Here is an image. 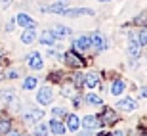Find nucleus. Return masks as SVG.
Returning a JSON list of instances; mask_svg holds the SVG:
<instances>
[{
  "instance_id": "1",
  "label": "nucleus",
  "mask_w": 147,
  "mask_h": 136,
  "mask_svg": "<svg viewBox=\"0 0 147 136\" xmlns=\"http://www.w3.org/2000/svg\"><path fill=\"white\" fill-rule=\"evenodd\" d=\"M63 60H65V63H67L69 67H82V65H84V60H82L80 56H78V52H75V50H69V52H65Z\"/></svg>"
},
{
  "instance_id": "2",
  "label": "nucleus",
  "mask_w": 147,
  "mask_h": 136,
  "mask_svg": "<svg viewBox=\"0 0 147 136\" xmlns=\"http://www.w3.org/2000/svg\"><path fill=\"white\" fill-rule=\"evenodd\" d=\"M52 100H54V92H52V88H50V86H42L36 92V102L42 103V105L52 103Z\"/></svg>"
},
{
  "instance_id": "3",
  "label": "nucleus",
  "mask_w": 147,
  "mask_h": 136,
  "mask_svg": "<svg viewBox=\"0 0 147 136\" xmlns=\"http://www.w3.org/2000/svg\"><path fill=\"white\" fill-rule=\"evenodd\" d=\"M27 65L31 67L33 71H40L44 67V61H42V56L38 54V52H31L27 56Z\"/></svg>"
},
{
  "instance_id": "4",
  "label": "nucleus",
  "mask_w": 147,
  "mask_h": 136,
  "mask_svg": "<svg viewBox=\"0 0 147 136\" xmlns=\"http://www.w3.org/2000/svg\"><path fill=\"white\" fill-rule=\"evenodd\" d=\"M88 48H92V40H90V37H86V35H84V37H78L75 42H73V50H75V52H86Z\"/></svg>"
},
{
  "instance_id": "5",
  "label": "nucleus",
  "mask_w": 147,
  "mask_h": 136,
  "mask_svg": "<svg viewBox=\"0 0 147 136\" xmlns=\"http://www.w3.org/2000/svg\"><path fill=\"white\" fill-rule=\"evenodd\" d=\"M16 23L17 25H21L23 29H36V23L33 21V17L29 16V14H17V17H16Z\"/></svg>"
},
{
  "instance_id": "6",
  "label": "nucleus",
  "mask_w": 147,
  "mask_h": 136,
  "mask_svg": "<svg viewBox=\"0 0 147 136\" xmlns=\"http://www.w3.org/2000/svg\"><path fill=\"white\" fill-rule=\"evenodd\" d=\"M90 40H92V46L98 50V52H103V50L107 48V38L101 33H94L92 37H90Z\"/></svg>"
},
{
  "instance_id": "7",
  "label": "nucleus",
  "mask_w": 147,
  "mask_h": 136,
  "mask_svg": "<svg viewBox=\"0 0 147 136\" xmlns=\"http://www.w3.org/2000/svg\"><path fill=\"white\" fill-rule=\"evenodd\" d=\"M63 16L78 17V16H96V14H94V10H90V8H67V10L63 12Z\"/></svg>"
},
{
  "instance_id": "8",
  "label": "nucleus",
  "mask_w": 147,
  "mask_h": 136,
  "mask_svg": "<svg viewBox=\"0 0 147 136\" xmlns=\"http://www.w3.org/2000/svg\"><path fill=\"white\" fill-rule=\"evenodd\" d=\"M42 117H44V109H29L27 113L23 115L25 123H36V121H40Z\"/></svg>"
},
{
  "instance_id": "9",
  "label": "nucleus",
  "mask_w": 147,
  "mask_h": 136,
  "mask_svg": "<svg viewBox=\"0 0 147 136\" xmlns=\"http://www.w3.org/2000/svg\"><path fill=\"white\" fill-rule=\"evenodd\" d=\"M99 121H101V125H113L115 121H117V113L111 107H105L101 117H99Z\"/></svg>"
},
{
  "instance_id": "10",
  "label": "nucleus",
  "mask_w": 147,
  "mask_h": 136,
  "mask_svg": "<svg viewBox=\"0 0 147 136\" xmlns=\"http://www.w3.org/2000/svg\"><path fill=\"white\" fill-rule=\"evenodd\" d=\"M99 125H101V121H99V117H96V115H86V117H84V121H82V126H84V129H88V131L98 129Z\"/></svg>"
},
{
  "instance_id": "11",
  "label": "nucleus",
  "mask_w": 147,
  "mask_h": 136,
  "mask_svg": "<svg viewBox=\"0 0 147 136\" xmlns=\"http://www.w3.org/2000/svg\"><path fill=\"white\" fill-rule=\"evenodd\" d=\"M140 50H142V46L138 42L136 35H130V42H128V54H130V58H136L140 54Z\"/></svg>"
},
{
  "instance_id": "12",
  "label": "nucleus",
  "mask_w": 147,
  "mask_h": 136,
  "mask_svg": "<svg viewBox=\"0 0 147 136\" xmlns=\"http://www.w3.org/2000/svg\"><path fill=\"white\" fill-rule=\"evenodd\" d=\"M117 107H120L122 111H134L138 107V103H136V100H132V98H124L117 103Z\"/></svg>"
},
{
  "instance_id": "13",
  "label": "nucleus",
  "mask_w": 147,
  "mask_h": 136,
  "mask_svg": "<svg viewBox=\"0 0 147 136\" xmlns=\"http://www.w3.org/2000/svg\"><path fill=\"white\" fill-rule=\"evenodd\" d=\"M46 12H52V14H63L67 10V0H59V2H55V4L48 6V8H44Z\"/></svg>"
},
{
  "instance_id": "14",
  "label": "nucleus",
  "mask_w": 147,
  "mask_h": 136,
  "mask_svg": "<svg viewBox=\"0 0 147 136\" xmlns=\"http://www.w3.org/2000/svg\"><path fill=\"white\" fill-rule=\"evenodd\" d=\"M36 40V31L34 29H25L21 33V42L23 44H33Z\"/></svg>"
},
{
  "instance_id": "15",
  "label": "nucleus",
  "mask_w": 147,
  "mask_h": 136,
  "mask_svg": "<svg viewBox=\"0 0 147 136\" xmlns=\"http://www.w3.org/2000/svg\"><path fill=\"white\" fill-rule=\"evenodd\" d=\"M52 33H54V37H55V38H65V37H69L73 31H71L69 27H65V25H55Z\"/></svg>"
},
{
  "instance_id": "16",
  "label": "nucleus",
  "mask_w": 147,
  "mask_h": 136,
  "mask_svg": "<svg viewBox=\"0 0 147 136\" xmlns=\"http://www.w3.org/2000/svg\"><path fill=\"white\" fill-rule=\"evenodd\" d=\"M48 129L54 132V134H63V132H65V125H63L61 121H57V119H52V121H50Z\"/></svg>"
},
{
  "instance_id": "17",
  "label": "nucleus",
  "mask_w": 147,
  "mask_h": 136,
  "mask_svg": "<svg viewBox=\"0 0 147 136\" xmlns=\"http://www.w3.org/2000/svg\"><path fill=\"white\" fill-rule=\"evenodd\" d=\"M78 126H80V119H78L75 113L67 115V129L75 132V131H78Z\"/></svg>"
},
{
  "instance_id": "18",
  "label": "nucleus",
  "mask_w": 147,
  "mask_h": 136,
  "mask_svg": "<svg viewBox=\"0 0 147 136\" xmlns=\"http://www.w3.org/2000/svg\"><path fill=\"white\" fill-rule=\"evenodd\" d=\"M84 84L88 88H96L99 84V77L96 73H88V75H84Z\"/></svg>"
},
{
  "instance_id": "19",
  "label": "nucleus",
  "mask_w": 147,
  "mask_h": 136,
  "mask_svg": "<svg viewBox=\"0 0 147 136\" xmlns=\"http://www.w3.org/2000/svg\"><path fill=\"white\" fill-rule=\"evenodd\" d=\"M124 81H120V79H117V81H113V84H111V94L113 96H120V94L124 92Z\"/></svg>"
},
{
  "instance_id": "20",
  "label": "nucleus",
  "mask_w": 147,
  "mask_h": 136,
  "mask_svg": "<svg viewBox=\"0 0 147 136\" xmlns=\"http://www.w3.org/2000/svg\"><path fill=\"white\" fill-rule=\"evenodd\" d=\"M55 40H57V38L54 37V33H52V31H44L42 37H40V42H42L44 46H54Z\"/></svg>"
},
{
  "instance_id": "21",
  "label": "nucleus",
  "mask_w": 147,
  "mask_h": 136,
  "mask_svg": "<svg viewBox=\"0 0 147 136\" xmlns=\"http://www.w3.org/2000/svg\"><path fill=\"white\" fill-rule=\"evenodd\" d=\"M36 84H38V79H36V77H27V79L23 81V88H25V90H34V88H36Z\"/></svg>"
},
{
  "instance_id": "22",
  "label": "nucleus",
  "mask_w": 147,
  "mask_h": 136,
  "mask_svg": "<svg viewBox=\"0 0 147 136\" xmlns=\"http://www.w3.org/2000/svg\"><path fill=\"white\" fill-rule=\"evenodd\" d=\"M48 132H50V129L46 123H38L34 126V136H48Z\"/></svg>"
},
{
  "instance_id": "23",
  "label": "nucleus",
  "mask_w": 147,
  "mask_h": 136,
  "mask_svg": "<svg viewBox=\"0 0 147 136\" xmlns=\"http://www.w3.org/2000/svg\"><path fill=\"white\" fill-rule=\"evenodd\" d=\"M86 102H88V103H92V105H101V102H103V100L99 98L98 94L88 92V94H86Z\"/></svg>"
},
{
  "instance_id": "24",
  "label": "nucleus",
  "mask_w": 147,
  "mask_h": 136,
  "mask_svg": "<svg viewBox=\"0 0 147 136\" xmlns=\"http://www.w3.org/2000/svg\"><path fill=\"white\" fill-rule=\"evenodd\" d=\"M61 94L65 96V98H73L75 96V84H63V88H61Z\"/></svg>"
},
{
  "instance_id": "25",
  "label": "nucleus",
  "mask_w": 147,
  "mask_h": 136,
  "mask_svg": "<svg viewBox=\"0 0 147 136\" xmlns=\"http://www.w3.org/2000/svg\"><path fill=\"white\" fill-rule=\"evenodd\" d=\"M11 129V121L10 119H0V134H8Z\"/></svg>"
},
{
  "instance_id": "26",
  "label": "nucleus",
  "mask_w": 147,
  "mask_h": 136,
  "mask_svg": "<svg viewBox=\"0 0 147 136\" xmlns=\"http://www.w3.org/2000/svg\"><path fill=\"white\" fill-rule=\"evenodd\" d=\"M0 98L4 100V102L11 103L13 100H16V94H13V90H2V92H0Z\"/></svg>"
},
{
  "instance_id": "27",
  "label": "nucleus",
  "mask_w": 147,
  "mask_h": 136,
  "mask_svg": "<svg viewBox=\"0 0 147 136\" xmlns=\"http://www.w3.org/2000/svg\"><path fill=\"white\" fill-rule=\"evenodd\" d=\"M71 82L75 84V86H82V84H84V75H82V73H75Z\"/></svg>"
},
{
  "instance_id": "28",
  "label": "nucleus",
  "mask_w": 147,
  "mask_h": 136,
  "mask_svg": "<svg viewBox=\"0 0 147 136\" xmlns=\"http://www.w3.org/2000/svg\"><path fill=\"white\" fill-rule=\"evenodd\" d=\"M138 42H140V46H145L147 44V29H142V31H140V35H138Z\"/></svg>"
},
{
  "instance_id": "29",
  "label": "nucleus",
  "mask_w": 147,
  "mask_h": 136,
  "mask_svg": "<svg viewBox=\"0 0 147 136\" xmlns=\"http://www.w3.org/2000/svg\"><path fill=\"white\" fill-rule=\"evenodd\" d=\"M52 113H54V117H63V115H65V109L63 107H54Z\"/></svg>"
},
{
  "instance_id": "30",
  "label": "nucleus",
  "mask_w": 147,
  "mask_h": 136,
  "mask_svg": "<svg viewBox=\"0 0 147 136\" xmlns=\"http://www.w3.org/2000/svg\"><path fill=\"white\" fill-rule=\"evenodd\" d=\"M6 77H8V79H17V77H19V71H16V69H10Z\"/></svg>"
},
{
  "instance_id": "31",
  "label": "nucleus",
  "mask_w": 147,
  "mask_h": 136,
  "mask_svg": "<svg viewBox=\"0 0 147 136\" xmlns=\"http://www.w3.org/2000/svg\"><path fill=\"white\" fill-rule=\"evenodd\" d=\"M13 25H16V21H13V19H11V21H8V23H6V31H8V33H10V31H11V29H13Z\"/></svg>"
},
{
  "instance_id": "32",
  "label": "nucleus",
  "mask_w": 147,
  "mask_h": 136,
  "mask_svg": "<svg viewBox=\"0 0 147 136\" xmlns=\"http://www.w3.org/2000/svg\"><path fill=\"white\" fill-rule=\"evenodd\" d=\"M140 94H142L143 98H145V96H147V86H145V88H143V90H142V92H140Z\"/></svg>"
},
{
  "instance_id": "33",
  "label": "nucleus",
  "mask_w": 147,
  "mask_h": 136,
  "mask_svg": "<svg viewBox=\"0 0 147 136\" xmlns=\"http://www.w3.org/2000/svg\"><path fill=\"white\" fill-rule=\"evenodd\" d=\"M0 2H2L4 6H8V4H10V0H0Z\"/></svg>"
},
{
  "instance_id": "34",
  "label": "nucleus",
  "mask_w": 147,
  "mask_h": 136,
  "mask_svg": "<svg viewBox=\"0 0 147 136\" xmlns=\"http://www.w3.org/2000/svg\"><path fill=\"white\" fill-rule=\"evenodd\" d=\"M10 136H21L19 132H10Z\"/></svg>"
},
{
  "instance_id": "35",
  "label": "nucleus",
  "mask_w": 147,
  "mask_h": 136,
  "mask_svg": "<svg viewBox=\"0 0 147 136\" xmlns=\"http://www.w3.org/2000/svg\"><path fill=\"white\" fill-rule=\"evenodd\" d=\"M115 136H124V134H122V132H115Z\"/></svg>"
},
{
  "instance_id": "36",
  "label": "nucleus",
  "mask_w": 147,
  "mask_h": 136,
  "mask_svg": "<svg viewBox=\"0 0 147 136\" xmlns=\"http://www.w3.org/2000/svg\"><path fill=\"white\" fill-rule=\"evenodd\" d=\"M99 136H111V134H107V132H101V134H99Z\"/></svg>"
},
{
  "instance_id": "37",
  "label": "nucleus",
  "mask_w": 147,
  "mask_h": 136,
  "mask_svg": "<svg viewBox=\"0 0 147 136\" xmlns=\"http://www.w3.org/2000/svg\"><path fill=\"white\" fill-rule=\"evenodd\" d=\"M99 2H111V0H99Z\"/></svg>"
},
{
  "instance_id": "38",
  "label": "nucleus",
  "mask_w": 147,
  "mask_h": 136,
  "mask_svg": "<svg viewBox=\"0 0 147 136\" xmlns=\"http://www.w3.org/2000/svg\"><path fill=\"white\" fill-rule=\"evenodd\" d=\"M0 63H2V54H0Z\"/></svg>"
},
{
  "instance_id": "39",
  "label": "nucleus",
  "mask_w": 147,
  "mask_h": 136,
  "mask_svg": "<svg viewBox=\"0 0 147 136\" xmlns=\"http://www.w3.org/2000/svg\"><path fill=\"white\" fill-rule=\"evenodd\" d=\"M86 136H88V134H86Z\"/></svg>"
}]
</instances>
